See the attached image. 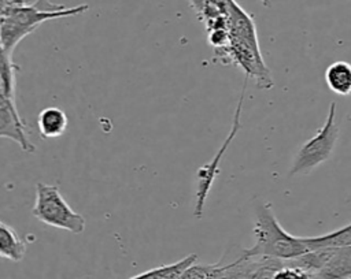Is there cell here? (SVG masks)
Segmentation results:
<instances>
[{"label":"cell","instance_id":"1","mask_svg":"<svg viewBox=\"0 0 351 279\" xmlns=\"http://www.w3.org/2000/svg\"><path fill=\"white\" fill-rule=\"evenodd\" d=\"M88 4L66 7L49 0H36L29 4L7 7L0 14V46L10 55L15 46L47 21L84 14Z\"/></svg>","mask_w":351,"mask_h":279},{"label":"cell","instance_id":"2","mask_svg":"<svg viewBox=\"0 0 351 279\" xmlns=\"http://www.w3.org/2000/svg\"><path fill=\"white\" fill-rule=\"evenodd\" d=\"M254 237V246L243 250L248 256H265L287 261L310 252L303 237L292 235L282 228L270 202H259L255 208Z\"/></svg>","mask_w":351,"mask_h":279},{"label":"cell","instance_id":"3","mask_svg":"<svg viewBox=\"0 0 351 279\" xmlns=\"http://www.w3.org/2000/svg\"><path fill=\"white\" fill-rule=\"evenodd\" d=\"M32 213L44 224L73 234H81L85 230V217L69 205L56 185L43 182L36 185V201Z\"/></svg>","mask_w":351,"mask_h":279},{"label":"cell","instance_id":"4","mask_svg":"<svg viewBox=\"0 0 351 279\" xmlns=\"http://www.w3.org/2000/svg\"><path fill=\"white\" fill-rule=\"evenodd\" d=\"M339 127L336 124V103L332 101L324 126L298 150L289 175L306 174L326 161L335 149Z\"/></svg>","mask_w":351,"mask_h":279},{"label":"cell","instance_id":"5","mask_svg":"<svg viewBox=\"0 0 351 279\" xmlns=\"http://www.w3.org/2000/svg\"><path fill=\"white\" fill-rule=\"evenodd\" d=\"M287 263L311 272L315 279H351V245L310 250Z\"/></svg>","mask_w":351,"mask_h":279},{"label":"cell","instance_id":"6","mask_svg":"<svg viewBox=\"0 0 351 279\" xmlns=\"http://www.w3.org/2000/svg\"><path fill=\"white\" fill-rule=\"evenodd\" d=\"M247 82H248V77H245L243 86H241V93L239 97V103L236 105L234 109V115H233V120H232V126L229 130V134L226 135L225 141L222 142V145L219 146L218 152L214 155V157L206 163L203 167L199 168L196 178H197V187H196V202H195V216L199 219L203 216V209H204V204L206 200L208 197V193L211 190V186L218 175L219 171V163L225 155V152L228 150L229 145L233 142V140L236 138L240 127H241V111H243V103H244V94H245V88H247Z\"/></svg>","mask_w":351,"mask_h":279},{"label":"cell","instance_id":"7","mask_svg":"<svg viewBox=\"0 0 351 279\" xmlns=\"http://www.w3.org/2000/svg\"><path fill=\"white\" fill-rule=\"evenodd\" d=\"M0 138H10L16 142L22 150L34 152L36 146L29 140L26 124L21 119L15 97L0 93Z\"/></svg>","mask_w":351,"mask_h":279},{"label":"cell","instance_id":"8","mask_svg":"<svg viewBox=\"0 0 351 279\" xmlns=\"http://www.w3.org/2000/svg\"><path fill=\"white\" fill-rule=\"evenodd\" d=\"M67 115L58 107H47L37 116V127L43 138H56L67 129Z\"/></svg>","mask_w":351,"mask_h":279},{"label":"cell","instance_id":"9","mask_svg":"<svg viewBox=\"0 0 351 279\" xmlns=\"http://www.w3.org/2000/svg\"><path fill=\"white\" fill-rule=\"evenodd\" d=\"M265 256H248L243 253L239 258L225 264L218 279H256Z\"/></svg>","mask_w":351,"mask_h":279},{"label":"cell","instance_id":"10","mask_svg":"<svg viewBox=\"0 0 351 279\" xmlns=\"http://www.w3.org/2000/svg\"><path fill=\"white\" fill-rule=\"evenodd\" d=\"M325 82L336 94H351V64L344 60H337L329 64L325 71Z\"/></svg>","mask_w":351,"mask_h":279},{"label":"cell","instance_id":"11","mask_svg":"<svg viewBox=\"0 0 351 279\" xmlns=\"http://www.w3.org/2000/svg\"><path fill=\"white\" fill-rule=\"evenodd\" d=\"M26 254V243L16 231L0 220V257L10 261H21Z\"/></svg>","mask_w":351,"mask_h":279},{"label":"cell","instance_id":"12","mask_svg":"<svg viewBox=\"0 0 351 279\" xmlns=\"http://www.w3.org/2000/svg\"><path fill=\"white\" fill-rule=\"evenodd\" d=\"M303 239L308 250L348 246L351 245V223L332 232L318 235V237H303Z\"/></svg>","mask_w":351,"mask_h":279},{"label":"cell","instance_id":"13","mask_svg":"<svg viewBox=\"0 0 351 279\" xmlns=\"http://www.w3.org/2000/svg\"><path fill=\"white\" fill-rule=\"evenodd\" d=\"M196 260H197V256L192 253L173 264H166V265H160V267L148 269V271L141 272L129 279H177V276Z\"/></svg>","mask_w":351,"mask_h":279},{"label":"cell","instance_id":"14","mask_svg":"<svg viewBox=\"0 0 351 279\" xmlns=\"http://www.w3.org/2000/svg\"><path fill=\"white\" fill-rule=\"evenodd\" d=\"M223 267H225V264H222V263L196 264V261H195L191 265H188L177 276V279H218Z\"/></svg>","mask_w":351,"mask_h":279},{"label":"cell","instance_id":"15","mask_svg":"<svg viewBox=\"0 0 351 279\" xmlns=\"http://www.w3.org/2000/svg\"><path fill=\"white\" fill-rule=\"evenodd\" d=\"M273 279H315V276L300 267L284 261V265L276 271Z\"/></svg>","mask_w":351,"mask_h":279},{"label":"cell","instance_id":"16","mask_svg":"<svg viewBox=\"0 0 351 279\" xmlns=\"http://www.w3.org/2000/svg\"><path fill=\"white\" fill-rule=\"evenodd\" d=\"M33 0H7V7H11V5H22V4H29L32 3Z\"/></svg>","mask_w":351,"mask_h":279}]
</instances>
